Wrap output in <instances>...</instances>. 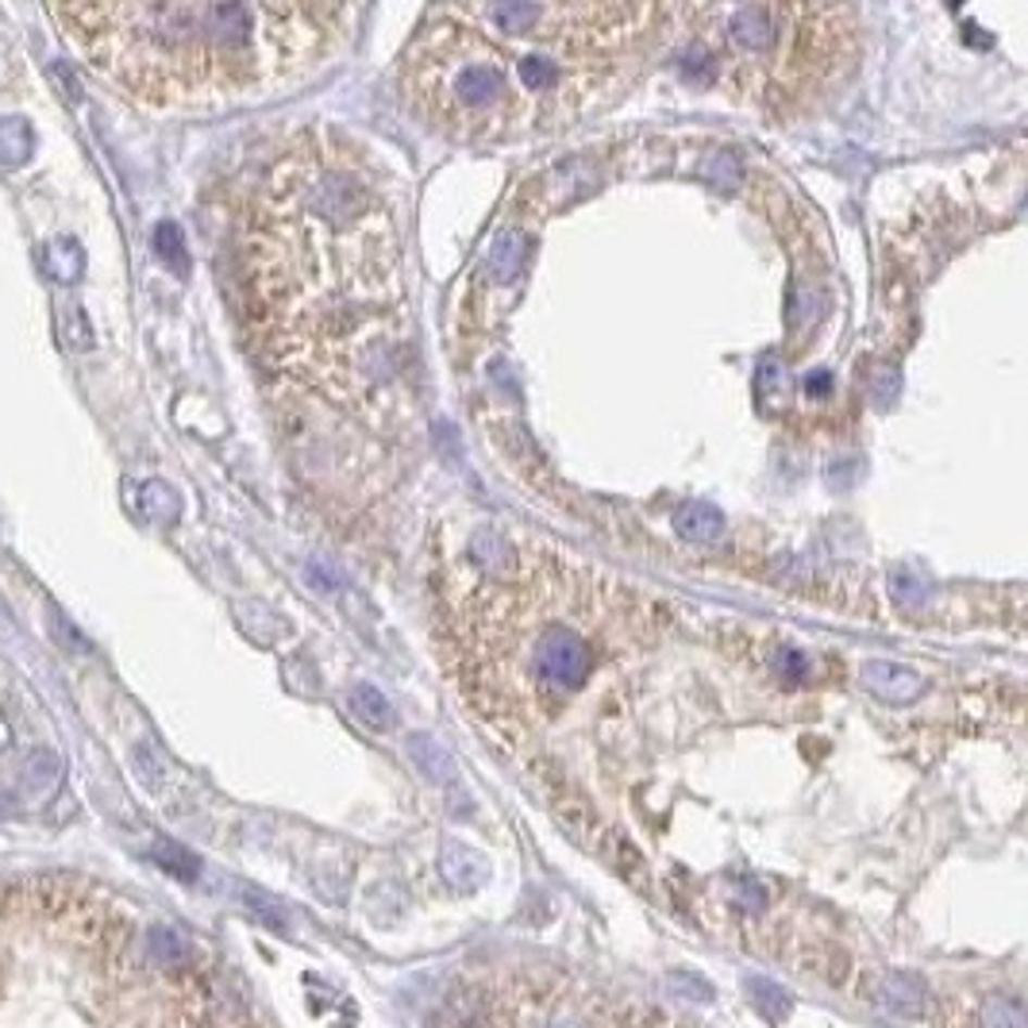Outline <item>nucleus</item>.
Segmentation results:
<instances>
[{"instance_id": "nucleus-1", "label": "nucleus", "mask_w": 1028, "mask_h": 1028, "mask_svg": "<svg viewBox=\"0 0 1028 1028\" xmlns=\"http://www.w3.org/2000/svg\"><path fill=\"white\" fill-rule=\"evenodd\" d=\"M243 278L274 371L366 421L405 405L416 324L401 231L363 151L309 131L278 154L247 216Z\"/></svg>"}, {"instance_id": "nucleus-2", "label": "nucleus", "mask_w": 1028, "mask_h": 1028, "mask_svg": "<svg viewBox=\"0 0 1028 1028\" xmlns=\"http://www.w3.org/2000/svg\"><path fill=\"white\" fill-rule=\"evenodd\" d=\"M471 559L447 651L466 705L498 732L551 720L655 616L632 582L551 543L486 531Z\"/></svg>"}, {"instance_id": "nucleus-3", "label": "nucleus", "mask_w": 1028, "mask_h": 1028, "mask_svg": "<svg viewBox=\"0 0 1028 1028\" xmlns=\"http://www.w3.org/2000/svg\"><path fill=\"white\" fill-rule=\"evenodd\" d=\"M89 66L151 109L278 97L328 66L363 12L351 4H59Z\"/></svg>"}, {"instance_id": "nucleus-4", "label": "nucleus", "mask_w": 1028, "mask_h": 1028, "mask_svg": "<svg viewBox=\"0 0 1028 1028\" xmlns=\"http://www.w3.org/2000/svg\"><path fill=\"white\" fill-rule=\"evenodd\" d=\"M663 42L690 85L767 120H793L848 82L863 24L848 4H682L666 9Z\"/></svg>"}, {"instance_id": "nucleus-5", "label": "nucleus", "mask_w": 1028, "mask_h": 1028, "mask_svg": "<svg viewBox=\"0 0 1028 1028\" xmlns=\"http://www.w3.org/2000/svg\"><path fill=\"white\" fill-rule=\"evenodd\" d=\"M863 682L875 698L893 701V705H910L925 693V678L898 663H867L863 666Z\"/></svg>"}, {"instance_id": "nucleus-6", "label": "nucleus", "mask_w": 1028, "mask_h": 1028, "mask_svg": "<svg viewBox=\"0 0 1028 1028\" xmlns=\"http://www.w3.org/2000/svg\"><path fill=\"white\" fill-rule=\"evenodd\" d=\"M878 998H882V1005L893 1017L917 1020L928 1010V982L920 975H913V970H890V975H882Z\"/></svg>"}, {"instance_id": "nucleus-7", "label": "nucleus", "mask_w": 1028, "mask_h": 1028, "mask_svg": "<svg viewBox=\"0 0 1028 1028\" xmlns=\"http://www.w3.org/2000/svg\"><path fill=\"white\" fill-rule=\"evenodd\" d=\"M439 875L455 886L459 893H474L489 878V863L474 848H466V843L447 840L443 852H439Z\"/></svg>"}, {"instance_id": "nucleus-8", "label": "nucleus", "mask_w": 1028, "mask_h": 1028, "mask_svg": "<svg viewBox=\"0 0 1028 1028\" xmlns=\"http://www.w3.org/2000/svg\"><path fill=\"white\" fill-rule=\"evenodd\" d=\"M42 271H47V278L59 281V286H74V281L82 278V271H85L82 243H77V239H70V236L51 239V243L42 247Z\"/></svg>"}, {"instance_id": "nucleus-9", "label": "nucleus", "mask_w": 1028, "mask_h": 1028, "mask_svg": "<svg viewBox=\"0 0 1028 1028\" xmlns=\"http://www.w3.org/2000/svg\"><path fill=\"white\" fill-rule=\"evenodd\" d=\"M35 151V131L24 116H0V170H20Z\"/></svg>"}, {"instance_id": "nucleus-10", "label": "nucleus", "mask_w": 1028, "mask_h": 1028, "mask_svg": "<svg viewBox=\"0 0 1028 1028\" xmlns=\"http://www.w3.org/2000/svg\"><path fill=\"white\" fill-rule=\"evenodd\" d=\"M748 994H751V1005H755V1010L763 1013L770 1025H778V1020L790 1017L793 998H790V990H786V987H778L775 978L751 975L748 978Z\"/></svg>"}, {"instance_id": "nucleus-11", "label": "nucleus", "mask_w": 1028, "mask_h": 1028, "mask_svg": "<svg viewBox=\"0 0 1028 1028\" xmlns=\"http://www.w3.org/2000/svg\"><path fill=\"white\" fill-rule=\"evenodd\" d=\"M136 501H139V513L154 524H174L177 516H181V501H177V493L166 481H143Z\"/></svg>"}, {"instance_id": "nucleus-12", "label": "nucleus", "mask_w": 1028, "mask_h": 1028, "mask_svg": "<svg viewBox=\"0 0 1028 1028\" xmlns=\"http://www.w3.org/2000/svg\"><path fill=\"white\" fill-rule=\"evenodd\" d=\"M409 755H413V763L431 782H451V778H455V763H451V755H447L431 736H413V740H409Z\"/></svg>"}, {"instance_id": "nucleus-13", "label": "nucleus", "mask_w": 1028, "mask_h": 1028, "mask_svg": "<svg viewBox=\"0 0 1028 1028\" xmlns=\"http://www.w3.org/2000/svg\"><path fill=\"white\" fill-rule=\"evenodd\" d=\"M351 713L363 720L366 728H374V732H381V728L393 725V709H389V701L381 698L374 686H354V690H351Z\"/></svg>"}, {"instance_id": "nucleus-14", "label": "nucleus", "mask_w": 1028, "mask_h": 1028, "mask_svg": "<svg viewBox=\"0 0 1028 1028\" xmlns=\"http://www.w3.org/2000/svg\"><path fill=\"white\" fill-rule=\"evenodd\" d=\"M59 336L70 351H89L93 347V324L85 321V309L77 301L59 304Z\"/></svg>"}, {"instance_id": "nucleus-15", "label": "nucleus", "mask_w": 1028, "mask_h": 1028, "mask_svg": "<svg viewBox=\"0 0 1028 1028\" xmlns=\"http://www.w3.org/2000/svg\"><path fill=\"white\" fill-rule=\"evenodd\" d=\"M154 251H159V259L166 262L170 271H177V274L189 271L186 236H181V228H177V224H170V220H162L159 228H154Z\"/></svg>"}, {"instance_id": "nucleus-16", "label": "nucleus", "mask_w": 1028, "mask_h": 1028, "mask_svg": "<svg viewBox=\"0 0 1028 1028\" xmlns=\"http://www.w3.org/2000/svg\"><path fill=\"white\" fill-rule=\"evenodd\" d=\"M678 531L682 536H690V540H717L720 536V513L709 505H686L682 513H678Z\"/></svg>"}, {"instance_id": "nucleus-17", "label": "nucleus", "mask_w": 1028, "mask_h": 1028, "mask_svg": "<svg viewBox=\"0 0 1028 1028\" xmlns=\"http://www.w3.org/2000/svg\"><path fill=\"white\" fill-rule=\"evenodd\" d=\"M151 855H154V863H159L162 870H170L174 878H186V882H193L197 870H201L197 855L186 852V848H181V843H174V840H159Z\"/></svg>"}, {"instance_id": "nucleus-18", "label": "nucleus", "mask_w": 1028, "mask_h": 1028, "mask_svg": "<svg viewBox=\"0 0 1028 1028\" xmlns=\"http://www.w3.org/2000/svg\"><path fill=\"white\" fill-rule=\"evenodd\" d=\"M982 1025L987 1028H1025L1020 998H990L987 1010H982Z\"/></svg>"}, {"instance_id": "nucleus-19", "label": "nucleus", "mask_w": 1028, "mask_h": 1028, "mask_svg": "<svg viewBox=\"0 0 1028 1028\" xmlns=\"http://www.w3.org/2000/svg\"><path fill=\"white\" fill-rule=\"evenodd\" d=\"M666 990L678 998H690V1002H701V1005L713 1002V987H709L701 975H693V970H670V975H666Z\"/></svg>"}, {"instance_id": "nucleus-20", "label": "nucleus", "mask_w": 1028, "mask_h": 1028, "mask_svg": "<svg viewBox=\"0 0 1028 1028\" xmlns=\"http://www.w3.org/2000/svg\"><path fill=\"white\" fill-rule=\"evenodd\" d=\"M247 905H251V910L259 913V917L266 920V925H271V928H278V932H286V917H281L278 905H271V902H266V898H259V893H247Z\"/></svg>"}, {"instance_id": "nucleus-21", "label": "nucleus", "mask_w": 1028, "mask_h": 1028, "mask_svg": "<svg viewBox=\"0 0 1028 1028\" xmlns=\"http://www.w3.org/2000/svg\"><path fill=\"white\" fill-rule=\"evenodd\" d=\"M51 624H54V636H59V640H70V651H85V640L74 632V624H70L66 616L54 613V616H51Z\"/></svg>"}, {"instance_id": "nucleus-22", "label": "nucleus", "mask_w": 1028, "mask_h": 1028, "mask_svg": "<svg viewBox=\"0 0 1028 1028\" xmlns=\"http://www.w3.org/2000/svg\"><path fill=\"white\" fill-rule=\"evenodd\" d=\"M54 77H59V85H66L70 101H77V82H74V74H70L66 62H54Z\"/></svg>"}]
</instances>
